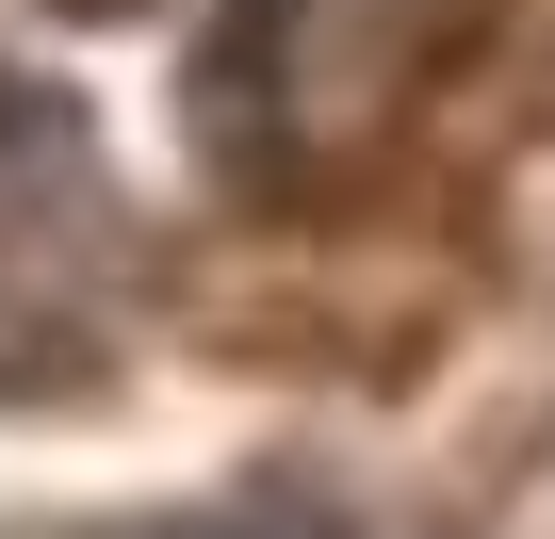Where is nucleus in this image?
Returning <instances> with one entry per match:
<instances>
[{
    "mask_svg": "<svg viewBox=\"0 0 555 539\" xmlns=\"http://www.w3.org/2000/svg\"><path fill=\"white\" fill-rule=\"evenodd\" d=\"M147 311V229L82 82L0 66V409H66Z\"/></svg>",
    "mask_w": 555,
    "mask_h": 539,
    "instance_id": "2",
    "label": "nucleus"
},
{
    "mask_svg": "<svg viewBox=\"0 0 555 539\" xmlns=\"http://www.w3.org/2000/svg\"><path fill=\"white\" fill-rule=\"evenodd\" d=\"M441 50H457V0H212L196 164L245 213H311L425 115Z\"/></svg>",
    "mask_w": 555,
    "mask_h": 539,
    "instance_id": "1",
    "label": "nucleus"
}]
</instances>
